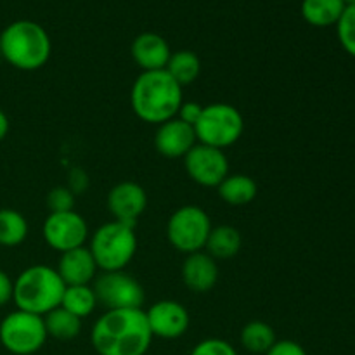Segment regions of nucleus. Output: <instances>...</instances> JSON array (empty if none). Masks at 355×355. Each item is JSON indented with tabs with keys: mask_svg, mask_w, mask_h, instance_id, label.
<instances>
[{
	"mask_svg": "<svg viewBox=\"0 0 355 355\" xmlns=\"http://www.w3.org/2000/svg\"><path fill=\"white\" fill-rule=\"evenodd\" d=\"M9 127H10L9 118H7V114L0 110V141H3V139L7 137V134H9Z\"/></svg>",
	"mask_w": 355,
	"mask_h": 355,
	"instance_id": "nucleus-33",
	"label": "nucleus"
},
{
	"mask_svg": "<svg viewBox=\"0 0 355 355\" xmlns=\"http://www.w3.org/2000/svg\"><path fill=\"white\" fill-rule=\"evenodd\" d=\"M243 238L241 232L232 225H218L211 227L210 236L207 239V253L215 260H229L236 257L241 250Z\"/></svg>",
	"mask_w": 355,
	"mask_h": 355,
	"instance_id": "nucleus-19",
	"label": "nucleus"
},
{
	"mask_svg": "<svg viewBox=\"0 0 355 355\" xmlns=\"http://www.w3.org/2000/svg\"><path fill=\"white\" fill-rule=\"evenodd\" d=\"M44 239L52 250L59 253L69 252L83 246L89 236V225L85 218L75 210L49 214L44 222Z\"/></svg>",
	"mask_w": 355,
	"mask_h": 355,
	"instance_id": "nucleus-10",
	"label": "nucleus"
},
{
	"mask_svg": "<svg viewBox=\"0 0 355 355\" xmlns=\"http://www.w3.org/2000/svg\"><path fill=\"white\" fill-rule=\"evenodd\" d=\"M166 73L179 83L180 87L191 85L200 76L201 61L196 52L193 51H177L172 52L166 64Z\"/></svg>",
	"mask_w": 355,
	"mask_h": 355,
	"instance_id": "nucleus-23",
	"label": "nucleus"
},
{
	"mask_svg": "<svg viewBox=\"0 0 355 355\" xmlns=\"http://www.w3.org/2000/svg\"><path fill=\"white\" fill-rule=\"evenodd\" d=\"M345 7L343 0H304L302 16L312 26H331L338 23Z\"/></svg>",
	"mask_w": 355,
	"mask_h": 355,
	"instance_id": "nucleus-20",
	"label": "nucleus"
},
{
	"mask_svg": "<svg viewBox=\"0 0 355 355\" xmlns=\"http://www.w3.org/2000/svg\"><path fill=\"white\" fill-rule=\"evenodd\" d=\"M89 250L103 272L123 270L137 252L135 227L116 220L106 222L94 232Z\"/></svg>",
	"mask_w": 355,
	"mask_h": 355,
	"instance_id": "nucleus-5",
	"label": "nucleus"
},
{
	"mask_svg": "<svg viewBox=\"0 0 355 355\" xmlns=\"http://www.w3.org/2000/svg\"><path fill=\"white\" fill-rule=\"evenodd\" d=\"M47 329L42 315L14 311L0 322V343L14 355L37 354L47 340Z\"/></svg>",
	"mask_w": 355,
	"mask_h": 355,
	"instance_id": "nucleus-8",
	"label": "nucleus"
},
{
	"mask_svg": "<svg viewBox=\"0 0 355 355\" xmlns=\"http://www.w3.org/2000/svg\"><path fill=\"white\" fill-rule=\"evenodd\" d=\"M182 87L166 73L142 71L130 90V106L139 120L162 125L179 113L182 104Z\"/></svg>",
	"mask_w": 355,
	"mask_h": 355,
	"instance_id": "nucleus-2",
	"label": "nucleus"
},
{
	"mask_svg": "<svg viewBox=\"0 0 355 355\" xmlns=\"http://www.w3.org/2000/svg\"><path fill=\"white\" fill-rule=\"evenodd\" d=\"M338 40L342 47L355 58V6H347L342 17L336 23Z\"/></svg>",
	"mask_w": 355,
	"mask_h": 355,
	"instance_id": "nucleus-26",
	"label": "nucleus"
},
{
	"mask_svg": "<svg viewBox=\"0 0 355 355\" xmlns=\"http://www.w3.org/2000/svg\"><path fill=\"white\" fill-rule=\"evenodd\" d=\"M89 175H87V172L83 168H80V166H75V168L69 172L68 175V189L71 191L73 194H83L87 189H89Z\"/></svg>",
	"mask_w": 355,
	"mask_h": 355,
	"instance_id": "nucleus-29",
	"label": "nucleus"
},
{
	"mask_svg": "<svg viewBox=\"0 0 355 355\" xmlns=\"http://www.w3.org/2000/svg\"><path fill=\"white\" fill-rule=\"evenodd\" d=\"M211 231V220L198 205H186L173 211L166 224V238L180 253L203 252Z\"/></svg>",
	"mask_w": 355,
	"mask_h": 355,
	"instance_id": "nucleus-7",
	"label": "nucleus"
},
{
	"mask_svg": "<svg viewBox=\"0 0 355 355\" xmlns=\"http://www.w3.org/2000/svg\"><path fill=\"white\" fill-rule=\"evenodd\" d=\"M153 338L175 340L186 335L191 318L187 309L175 300H159L146 311Z\"/></svg>",
	"mask_w": 355,
	"mask_h": 355,
	"instance_id": "nucleus-12",
	"label": "nucleus"
},
{
	"mask_svg": "<svg viewBox=\"0 0 355 355\" xmlns=\"http://www.w3.org/2000/svg\"><path fill=\"white\" fill-rule=\"evenodd\" d=\"M182 281L193 293H208L218 281L217 260L207 252L191 253L182 263Z\"/></svg>",
	"mask_w": 355,
	"mask_h": 355,
	"instance_id": "nucleus-17",
	"label": "nucleus"
},
{
	"mask_svg": "<svg viewBox=\"0 0 355 355\" xmlns=\"http://www.w3.org/2000/svg\"><path fill=\"white\" fill-rule=\"evenodd\" d=\"M132 58L137 62L142 71H158L165 69L168 64V59L172 55L170 45L162 35L146 31L132 42Z\"/></svg>",
	"mask_w": 355,
	"mask_h": 355,
	"instance_id": "nucleus-16",
	"label": "nucleus"
},
{
	"mask_svg": "<svg viewBox=\"0 0 355 355\" xmlns=\"http://www.w3.org/2000/svg\"><path fill=\"white\" fill-rule=\"evenodd\" d=\"M203 107L200 103H182L179 107V113H177L175 118H179L184 123L191 125L194 128V125L200 120L201 113H203Z\"/></svg>",
	"mask_w": 355,
	"mask_h": 355,
	"instance_id": "nucleus-30",
	"label": "nucleus"
},
{
	"mask_svg": "<svg viewBox=\"0 0 355 355\" xmlns=\"http://www.w3.org/2000/svg\"><path fill=\"white\" fill-rule=\"evenodd\" d=\"M266 355H307L304 347L293 340H277Z\"/></svg>",
	"mask_w": 355,
	"mask_h": 355,
	"instance_id": "nucleus-31",
	"label": "nucleus"
},
{
	"mask_svg": "<svg viewBox=\"0 0 355 355\" xmlns=\"http://www.w3.org/2000/svg\"><path fill=\"white\" fill-rule=\"evenodd\" d=\"M184 168L191 180L203 187H218L229 175V159L222 149L198 142L186 156Z\"/></svg>",
	"mask_w": 355,
	"mask_h": 355,
	"instance_id": "nucleus-11",
	"label": "nucleus"
},
{
	"mask_svg": "<svg viewBox=\"0 0 355 355\" xmlns=\"http://www.w3.org/2000/svg\"><path fill=\"white\" fill-rule=\"evenodd\" d=\"M76 196L66 186H58L49 191L47 194V207L51 214L58 211H71L75 208Z\"/></svg>",
	"mask_w": 355,
	"mask_h": 355,
	"instance_id": "nucleus-27",
	"label": "nucleus"
},
{
	"mask_svg": "<svg viewBox=\"0 0 355 355\" xmlns=\"http://www.w3.org/2000/svg\"><path fill=\"white\" fill-rule=\"evenodd\" d=\"M345 2V6H355V0H343Z\"/></svg>",
	"mask_w": 355,
	"mask_h": 355,
	"instance_id": "nucleus-34",
	"label": "nucleus"
},
{
	"mask_svg": "<svg viewBox=\"0 0 355 355\" xmlns=\"http://www.w3.org/2000/svg\"><path fill=\"white\" fill-rule=\"evenodd\" d=\"M189 355H238L234 347L220 338H207L198 343Z\"/></svg>",
	"mask_w": 355,
	"mask_h": 355,
	"instance_id": "nucleus-28",
	"label": "nucleus"
},
{
	"mask_svg": "<svg viewBox=\"0 0 355 355\" xmlns=\"http://www.w3.org/2000/svg\"><path fill=\"white\" fill-rule=\"evenodd\" d=\"M198 144L196 134L191 125L184 123L179 118L158 125L155 134V148L162 156L170 159L184 158Z\"/></svg>",
	"mask_w": 355,
	"mask_h": 355,
	"instance_id": "nucleus-14",
	"label": "nucleus"
},
{
	"mask_svg": "<svg viewBox=\"0 0 355 355\" xmlns=\"http://www.w3.org/2000/svg\"><path fill=\"white\" fill-rule=\"evenodd\" d=\"M106 205L114 220L135 227L137 218L144 214L148 207V194L141 184L123 180L111 187Z\"/></svg>",
	"mask_w": 355,
	"mask_h": 355,
	"instance_id": "nucleus-13",
	"label": "nucleus"
},
{
	"mask_svg": "<svg viewBox=\"0 0 355 355\" xmlns=\"http://www.w3.org/2000/svg\"><path fill=\"white\" fill-rule=\"evenodd\" d=\"M28 236V222L19 211L0 208V246H19Z\"/></svg>",
	"mask_w": 355,
	"mask_h": 355,
	"instance_id": "nucleus-24",
	"label": "nucleus"
},
{
	"mask_svg": "<svg viewBox=\"0 0 355 355\" xmlns=\"http://www.w3.org/2000/svg\"><path fill=\"white\" fill-rule=\"evenodd\" d=\"M96 305L97 298L90 284H83V286H66L61 300V307L71 312L73 315H76L80 319L89 318L94 312V309H96Z\"/></svg>",
	"mask_w": 355,
	"mask_h": 355,
	"instance_id": "nucleus-25",
	"label": "nucleus"
},
{
	"mask_svg": "<svg viewBox=\"0 0 355 355\" xmlns=\"http://www.w3.org/2000/svg\"><path fill=\"white\" fill-rule=\"evenodd\" d=\"M97 269L99 267H97L90 250L80 246V248L61 253L55 270L66 286H83L96 279Z\"/></svg>",
	"mask_w": 355,
	"mask_h": 355,
	"instance_id": "nucleus-15",
	"label": "nucleus"
},
{
	"mask_svg": "<svg viewBox=\"0 0 355 355\" xmlns=\"http://www.w3.org/2000/svg\"><path fill=\"white\" fill-rule=\"evenodd\" d=\"M66 284L58 270L49 266H31L14 281L12 302L19 311L35 315H47L61 307Z\"/></svg>",
	"mask_w": 355,
	"mask_h": 355,
	"instance_id": "nucleus-4",
	"label": "nucleus"
},
{
	"mask_svg": "<svg viewBox=\"0 0 355 355\" xmlns=\"http://www.w3.org/2000/svg\"><path fill=\"white\" fill-rule=\"evenodd\" d=\"M217 191L222 201L231 207H245L255 200L259 194V186L252 177L245 173H229L217 187Z\"/></svg>",
	"mask_w": 355,
	"mask_h": 355,
	"instance_id": "nucleus-18",
	"label": "nucleus"
},
{
	"mask_svg": "<svg viewBox=\"0 0 355 355\" xmlns=\"http://www.w3.org/2000/svg\"><path fill=\"white\" fill-rule=\"evenodd\" d=\"M44 322L47 335L55 340H61V342H69L82 331V319L62 307L54 309L47 315H44Z\"/></svg>",
	"mask_w": 355,
	"mask_h": 355,
	"instance_id": "nucleus-22",
	"label": "nucleus"
},
{
	"mask_svg": "<svg viewBox=\"0 0 355 355\" xmlns=\"http://www.w3.org/2000/svg\"><path fill=\"white\" fill-rule=\"evenodd\" d=\"M90 342L99 355H146L153 342L146 311H106L94 324Z\"/></svg>",
	"mask_w": 355,
	"mask_h": 355,
	"instance_id": "nucleus-1",
	"label": "nucleus"
},
{
	"mask_svg": "<svg viewBox=\"0 0 355 355\" xmlns=\"http://www.w3.org/2000/svg\"><path fill=\"white\" fill-rule=\"evenodd\" d=\"M97 304L104 305L106 311L121 309H142L146 293L142 284L125 270L103 272L94 279L92 286Z\"/></svg>",
	"mask_w": 355,
	"mask_h": 355,
	"instance_id": "nucleus-9",
	"label": "nucleus"
},
{
	"mask_svg": "<svg viewBox=\"0 0 355 355\" xmlns=\"http://www.w3.org/2000/svg\"><path fill=\"white\" fill-rule=\"evenodd\" d=\"M14 281H10L9 274L0 269V307L9 304L12 300Z\"/></svg>",
	"mask_w": 355,
	"mask_h": 355,
	"instance_id": "nucleus-32",
	"label": "nucleus"
},
{
	"mask_svg": "<svg viewBox=\"0 0 355 355\" xmlns=\"http://www.w3.org/2000/svg\"><path fill=\"white\" fill-rule=\"evenodd\" d=\"M239 342H241L243 349L248 350L250 354L266 355L270 347L277 342V336L272 326L267 322L252 321L243 326L241 333H239Z\"/></svg>",
	"mask_w": 355,
	"mask_h": 355,
	"instance_id": "nucleus-21",
	"label": "nucleus"
},
{
	"mask_svg": "<svg viewBox=\"0 0 355 355\" xmlns=\"http://www.w3.org/2000/svg\"><path fill=\"white\" fill-rule=\"evenodd\" d=\"M51 52V37L35 21H14L0 33V55L21 71L40 69L49 61Z\"/></svg>",
	"mask_w": 355,
	"mask_h": 355,
	"instance_id": "nucleus-3",
	"label": "nucleus"
},
{
	"mask_svg": "<svg viewBox=\"0 0 355 355\" xmlns=\"http://www.w3.org/2000/svg\"><path fill=\"white\" fill-rule=\"evenodd\" d=\"M245 130V120L238 107L225 103H214L203 107L200 120L194 125V134L200 144L224 151L236 144Z\"/></svg>",
	"mask_w": 355,
	"mask_h": 355,
	"instance_id": "nucleus-6",
	"label": "nucleus"
}]
</instances>
